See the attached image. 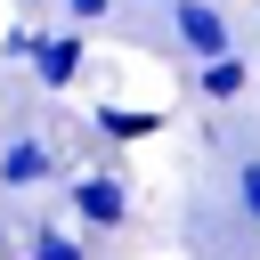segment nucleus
<instances>
[{"instance_id": "obj_1", "label": "nucleus", "mask_w": 260, "mask_h": 260, "mask_svg": "<svg viewBox=\"0 0 260 260\" xmlns=\"http://www.w3.org/2000/svg\"><path fill=\"white\" fill-rule=\"evenodd\" d=\"M65 203H73V219H81V228H122V219H130V187H122L114 171L73 179V195H65Z\"/></svg>"}, {"instance_id": "obj_4", "label": "nucleus", "mask_w": 260, "mask_h": 260, "mask_svg": "<svg viewBox=\"0 0 260 260\" xmlns=\"http://www.w3.org/2000/svg\"><path fill=\"white\" fill-rule=\"evenodd\" d=\"M49 171H57V154H49L41 138H8V146H0V187H41Z\"/></svg>"}, {"instance_id": "obj_7", "label": "nucleus", "mask_w": 260, "mask_h": 260, "mask_svg": "<svg viewBox=\"0 0 260 260\" xmlns=\"http://www.w3.org/2000/svg\"><path fill=\"white\" fill-rule=\"evenodd\" d=\"M24 252H32V260H89V252H81L73 236H57V228H32V244H24Z\"/></svg>"}, {"instance_id": "obj_3", "label": "nucleus", "mask_w": 260, "mask_h": 260, "mask_svg": "<svg viewBox=\"0 0 260 260\" xmlns=\"http://www.w3.org/2000/svg\"><path fill=\"white\" fill-rule=\"evenodd\" d=\"M81 57H89L81 32H41V41H32V81H41V89H65V81L81 73Z\"/></svg>"}, {"instance_id": "obj_9", "label": "nucleus", "mask_w": 260, "mask_h": 260, "mask_svg": "<svg viewBox=\"0 0 260 260\" xmlns=\"http://www.w3.org/2000/svg\"><path fill=\"white\" fill-rule=\"evenodd\" d=\"M106 8H114V0H65V16H73V24H98Z\"/></svg>"}, {"instance_id": "obj_5", "label": "nucleus", "mask_w": 260, "mask_h": 260, "mask_svg": "<svg viewBox=\"0 0 260 260\" xmlns=\"http://www.w3.org/2000/svg\"><path fill=\"white\" fill-rule=\"evenodd\" d=\"M187 73H195V89H203V98H219V106L252 89V65H244L236 49H228V57H203V65H187Z\"/></svg>"}, {"instance_id": "obj_6", "label": "nucleus", "mask_w": 260, "mask_h": 260, "mask_svg": "<svg viewBox=\"0 0 260 260\" xmlns=\"http://www.w3.org/2000/svg\"><path fill=\"white\" fill-rule=\"evenodd\" d=\"M98 130L130 146V138H146V130H162V106H98Z\"/></svg>"}, {"instance_id": "obj_2", "label": "nucleus", "mask_w": 260, "mask_h": 260, "mask_svg": "<svg viewBox=\"0 0 260 260\" xmlns=\"http://www.w3.org/2000/svg\"><path fill=\"white\" fill-rule=\"evenodd\" d=\"M171 32H179V49L203 65V57H228V16L211 8V0H171Z\"/></svg>"}, {"instance_id": "obj_8", "label": "nucleus", "mask_w": 260, "mask_h": 260, "mask_svg": "<svg viewBox=\"0 0 260 260\" xmlns=\"http://www.w3.org/2000/svg\"><path fill=\"white\" fill-rule=\"evenodd\" d=\"M236 211H244V219H260V154H244V162H236Z\"/></svg>"}]
</instances>
